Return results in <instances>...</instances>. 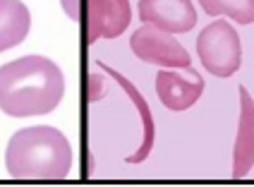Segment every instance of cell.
Returning <instances> with one entry per match:
<instances>
[{
  "instance_id": "cell-10",
  "label": "cell",
  "mask_w": 254,
  "mask_h": 187,
  "mask_svg": "<svg viewBox=\"0 0 254 187\" xmlns=\"http://www.w3.org/2000/svg\"><path fill=\"white\" fill-rule=\"evenodd\" d=\"M103 72L106 74H111L118 84L123 86L127 91V96L132 99V103L137 106V111H139L141 115V127H144V142H141V146L137 149V154H132V156L127 158V163H141V161H146L149 158V154H151V149H154V142H156V123H154V115H151V108H149V103L144 101V96L139 94V89L132 84L127 77H123L120 72L111 70V67H106L103 65Z\"/></svg>"
},
{
  "instance_id": "cell-12",
  "label": "cell",
  "mask_w": 254,
  "mask_h": 187,
  "mask_svg": "<svg viewBox=\"0 0 254 187\" xmlns=\"http://www.w3.org/2000/svg\"><path fill=\"white\" fill-rule=\"evenodd\" d=\"M60 5H63V10L67 12L72 22L79 19V0H60Z\"/></svg>"
},
{
  "instance_id": "cell-5",
  "label": "cell",
  "mask_w": 254,
  "mask_h": 187,
  "mask_svg": "<svg viewBox=\"0 0 254 187\" xmlns=\"http://www.w3.org/2000/svg\"><path fill=\"white\" fill-rule=\"evenodd\" d=\"M156 94L158 101L168 108V111H187L199 101L204 94V77H199V72L190 67H173V70H158L156 74Z\"/></svg>"
},
{
  "instance_id": "cell-11",
  "label": "cell",
  "mask_w": 254,
  "mask_h": 187,
  "mask_svg": "<svg viewBox=\"0 0 254 187\" xmlns=\"http://www.w3.org/2000/svg\"><path fill=\"white\" fill-rule=\"evenodd\" d=\"M201 10L209 17H228L238 24L254 22V0H199Z\"/></svg>"
},
{
  "instance_id": "cell-8",
  "label": "cell",
  "mask_w": 254,
  "mask_h": 187,
  "mask_svg": "<svg viewBox=\"0 0 254 187\" xmlns=\"http://www.w3.org/2000/svg\"><path fill=\"white\" fill-rule=\"evenodd\" d=\"M254 166V101L247 86H240V120L233 146V178H245Z\"/></svg>"
},
{
  "instance_id": "cell-6",
  "label": "cell",
  "mask_w": 254,
  "mask_h": 187,
  "mask_svg": "<svg viewBox=\"0 0 254 187\" xmlns=\"http://www.w3.org/2000/svg\"><path fill=\"white\" fill-rule=\"evenodd\" d=\"M139 19L168 34H185L197 24L192 0H139Z\"/></svg>"
},
{
  "instance_id": "cell-4",
  "label": "cell",
  "mask_w": 254,
  "mask_h": 187,
  "mask_svg": "<svg viewBox=\"0 0 254 187\" xmlns=\"http://www.w3.org/2000/svg\"><path fill=\"white\" fill-rule=\"evenodd\" d=\"M129 48L139 60L166 67V70H173V67L180 70V67L192 65V58L187 53V48L175 39V34H168V31L151 27V24H144L132 34Z\"/></svg>"
},
{
  "instance_id": "cell-3",
  "label": "cell",
  "mask_w": 254,
  "mask_h": 187,
  "mask_svg": "<svg viewBox=\"0 0 254 187\" xmlns=\"http://www.w3.org/2000/svg\"><path fill=\"white\" fill-rule=\"evenodd\" d=\"M197 53L204 70L213 77H233L242 65V43L235 27L226 19H213L199 31Z\"/></svg>"
},
{
  "instance_id": "cell-1",
  "label": "cell",
  "mask_w": 254,
  "mask_h": 187,
  "mask_svg": "<svg viewBox=\"0 0 254 187\" xmlns=\"http://www.w3.org/2000/svg\"><path fill=\"white\" fill-rule=\"evenodd\" d=\"M65 96V77L51 58L24 56L0 67V111L34 118L56 111Z\"/></svg>"
},
{
  "instance_id": "cell-7",
  "label": "cell",
  "mask_w": 254,
  "mask_h": 187,
  "mask_svg": "<svg viewBox=\"0 0 254 187\" xmlns=\"http://www.w3.org/2000/svg\"><path fill=\"white\" fill-rule=\"evenodd\" d=\"M89 17V43L101 39H118L132 19L129 0H89L86 2Z\"/></svg>"
},
{
  "instance_id": "cell-9",
  "label": "cell",
  "mask_w": 254,
  "mask_h": 187,
  "mask_svg": "<svg viewBox=\"0 0 254 187\" xmlns=\"http://www.w3.org/2000/svg\"><path fill=\"white\" fill-rule=\"evenodd\" d=\"M31 12L22 0H0V53L10 51L27 39Z\"/></svg>"
},
{
  "instance_id": "cell-2",
  "label": "cell",
  "mask_w": 254,
  "mask_h": 187,
  "mask_svg": "<svg viewBox=\"0 0 254 187\" xmlns=\"http://www.w3.org/2000/svg\"><path fill=\"white\" fill-rule=\"evenodd\" d=\"M5 168L14 180H65L72 168V146L51 125L17 129L5 149Z\"/></svg>"
}]
</instances>
